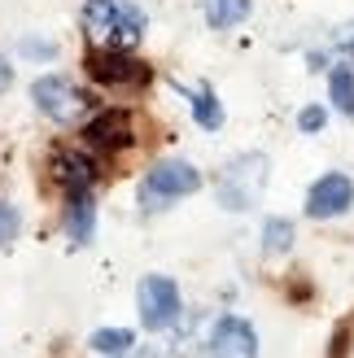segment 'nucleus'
<instances>
[{
  "label": "nucleus",
  "mask_w": 354,
  "mask_h": 358,
  "mask_svg": "<svg viewBox=\"0 0 354 358\" xmlns=\"http://www.w3.org/2000/svg\"><path fill=\"white\" fill-rule=\"evenodd\" d=\"M83 31L105 48H132L145 35V13L136 5H127V0H87Z\"/></svg>",
  "instance_id": "1"
},
{
  "label": "nucleus",
  "mask_w": 354,
  "mask_h": 358,
  "mask_svg": "<svg viewBox=\"0 0 354 358\" xmlns=\"http://www.w3.org/2000/svg\"><path fill=\"white\" fill-rule=\"evenodd\" d=\"M262 188H267V157L262 153H241L219 175V206L223 210H254Z\"/></svg>",
  "instance_id": "2"
},
{
  "label": "nucleus",
  "mask_w": 354,
  "mask_h": 358,
  "mask_svg": "<svg viewBox=\"0 0 354 358\" xmlns=\"http://www.w3.org/2000/svg\"><path fill=\"white\" fill-rule=\"evenodd\" d=\"M31 96H35V110L48 114L52 122H62V127H75V122L87 114V96H83L66 75H44V79H35Z\"/></svg>",
  "instance_id": "3"
},
{
  "label": "nucleus",
  "mask_w": 354,
  "mask_h": 358,
  "mask_svg": "<svg viewBox=\"0 0 354 358\" xmlns=\"http://www.w3.org/2000/svg\"><path fill=\"white\" fill-rule=\"evenodd\" d=\"M136 306H140V324L149 332H162L171 328L175 319H180L184 301H180V289H175V280L167 275H145L136 289Z\"/></svg>",
  "instance_id": "4"
},
{
  "label": "nucleus",
  "mask_w": 354,
  "mask_h": 358,
  "mask_svg": "<svg viewBox=\"0 0 354 358\" xmlns=\"http://www.w3.org/2000/svg\"><path fill=\"white\" fill-rule=\"evenodd\" d=\"M201 188V171L188 166V162H157L149 175H145V188H140V201L149 210L167 206V201H180V196L197 192Z\"/></svg>",
  "instance_id": "5"
},
{
  "label": "nucleus",
  "mask_w": 354,
  "mask_h": 358,
  "mask_svg": "<svg viewBox=\"0 0 354 358\" xmlns=\"http://www.w3.org/2000/svg\"><path fill=\"white\" fill-rule=\"evenodd\" d=\"M87 75H92L97 83H105V87H145L153 79V70L145 62L127 57L122 48H105L101 44V48L87 52Z\"/></svg>",
  "instance_id": "6"
},
{
  "label": "nucleus",
  "mask_w": 354,
  "mask_h": 358,
  "mask_svg": "<svg viewBox=\"0 0 354 358\" xmlns=\"http://www.w3.org/2000/svg\"><path fill=\"white\" fill-rule=\"evenodd\" d=\"M350 206H354V184L341 171H328L324 179H315L311 192H306V214L311 219H337V214H346Z\"/></svg>",
  "instance_id": "7"
},
{
  "label": "nucleus",
  "mask_w": 354,
  "mask_h": 358,
  "mask_svg": "<svg viewBox=\"0 0 354 358\" xmlns=\"http://www.w3.org/2000/svg\"><path fill=\"white\" fill-rule=\"evenodd\" d=\"M210 358H258V336L254 328L236 315H223L210 332Z\"/></svg>",
  "instance_id": "8"
},
{
  "label": "nucleus",
  "mask_w": 354,
  "mask_h": 358,
  "mask_svg": "<svg viewBox=\"0 0 354 358\" xmlns=\"http://www.w3.org/2000/svg\"><path fill=\"white\" fill-rule=\"evenodd\" d=\"M83 136H87V145H92V149L118 153V149L132 145V118L118 114V110H105V114H97V118L83 127Z\"/></svg>",
  "instance_id": "9"
},
{
  "label": "nucleus",
  "mask_w": 354,
  "mask_h": 358,
  "mask_svg": "<svg viewBox=\"0 0 354 358\" xmlns=\"http://www.w3.org/2000/svg\"><path fill=\"white\" fill-rule=\"evenodd\" d=\"M52 175H57V184L66 188V192H87L97 184V162L87 153H70V149H62L57 157H52Z\"/></svg>",
  "instance_id": "10"
},
{
  "label": "nucleus",
  "mask_w": 354,
  "mask_h": 358,
  "mask_svg": "<svg viewBox=\"0 0 354 358\" xmlns=\"http://www.w3.org/2000/svg\"><path fill=\"white\" fill-rule=\"evenodd\" d=\"M66 231H70V241H79V245H87L97 236V201H92V192H70Z\"/></svg>",
  "instance_id": "11"
},
{
  "label": "nucleus",
  "mask_w": 354,
  "mask_h": 358,
  "mask_svg": "<svg viewBox=\"0 0 354 358\" xmlns=\"http://www.w3.org/2000/svg\"><path fill=\"white\" fill-rule=\"evenodd\" d=\"M201 9H206V22L215 31H227V27L250 17V0H201Z\"/></svg>",
  "instance_id": "12"
},
{
  "label": "nucleus",
  "mask_w": 354,
  "mask_h": 358,
  "mask_svg": "<svg viewBox=\"0 0 354 358\" xmlns=\"http://www.w3.org/2000/svg\"><path fill=\"white\" fill-rule=\"evenodd\" d=\"M328 92H332V105L354 118V66L341 62V66H332V75H328Z\"/></svg>",
  "instance_id": "13"
},
{
  "label": "nucleus",
  "mask_w": 354,
  "mask_h": 358,
  "mask_svg": "<svg viewBox=\"0 0 354 358\" xmlns=\"http://www.w3.org/2000/svg\"><path fill=\"white\" fill-rule=\"evenodd\" d=\"M192 118H197L206 131H219V127H223V105L215 101V92H210L206 83L192 92Z\"/></svg>",
  "instance_id": "14"
},
{
  "label": "nucleus",
  "mask_w": 354,
  "mask_h": 358,
  "mask_svg": "<svg viewBox=\"0 0 354 358\" xmlns=\"http://www.w3.org/2000/svg\"><path fill=\"white\" fill-rule=\"evenodd\" d=\"M132 345H136V336H132V328H101V332H92V350L97 354H132Z\"/></svg>",
  "instance_id": "15"
},
{
  "label": "nucleus",
  "mask_w": 354,
  "mask_h": 358,
  "mask_svg": "<svg viewBox=\"0 0 354 358\" xmlns=\"http://www.w3.org/2000/svg\"><path fill=\"white\" fill-rule=\"evenodd\" d=\"M293 223L289 219H267L262 223V249H267V254H285V249H293Z\"/></svg>",
  "instance_id": "16"
},
{
  "label": "nucleus",
  "mask_w": 354,
  "mask_h": 358,
  "mask_svg": "<svg viewBox=\"0 0 354 358\" xmlns=\"http://www.w3.org/2000/svg\"><path fill=\"white\" fill-rule=\"evenodd\" d=\"M17 227H22V219H17V210L0 201V249H5V245L17 236Z\"/></svg>",
  "instance_id": "17"
},
{
  "label": "nucleus",
  "mask_w": 354,
  "mask_h": 358,
  "mask_svg": "<svg viewBox=\"0 0 354 358\" xmlns=\"http://www.w3.org/2000/svg\"><path fill=\"white\" fill-rule=\"evenodd\" d=\"M17 52H22V57H40V62H48L52 52H57V44H52V40H22V44H17Z\"/></svg>",
  "instance_id": "18"
},
{
  "label": "nucleus",
  "mask_w": 354,
  "mask_h": 358,
  "mask_svg": "<svg viewBox=\"0 0 354 358\" xmlns=\"http://www.w3.org/2000/svg\"><path fill=\"white\" fill-rule=\"evenodd\" d=\"M324 122H328V114L320 110V105H306V110L297 114V127H302V131H320Z\"/></svg>",
  "instance_id": "19"
},
{
  "label": "nucleus",
  "mask_w": 354,
  "mask_h": 358,
  "mask_svg": "<svg viewBox=\"0 0 354 358\" xmlns=\"http://www.w3.org/2000/svg\"><path fill=\"white\" fill-rule=\"evenodd\" d=\"M9 87H13V66H9L5 57H0V96H5Z\"/></svg>",
  "instance_id": "20"
},
{
  "label": "nucleus",
  "mask_w": 354,
  "mask_h": 358,
  "mask_svg": "<svg viewBox=\"0 0 354 358\" xmlns=\"http://www.w3.org/2000/svg\"><path fill=\"white\" fill-rule=\"evenodd\" d=\"M122 358H162V354H153V350H132V354H122Z\"/></svg>",
  "instance_id": "21"
}]
</instances>
